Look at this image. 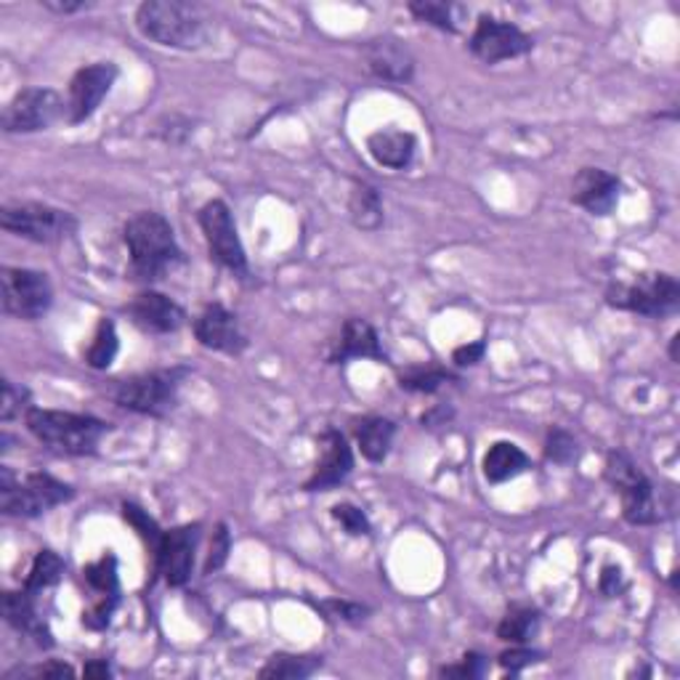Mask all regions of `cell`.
I'll list each match as a JSON object with an SVG mask.
<instances>
[{"mask_svg":"<svg viewBox=\"0 0 680 680\" xmlns=\"http://www.w3.org/2000/svg\"><path fill=\"white\" fill-rule=\"evenodd\" d=\"M136 27L146 40L178 51H195L213 38L210 11L184 0H146L136 9Z\"/></svg>","mask_w":680,"mask_h":680,"instance_id":"cell-1","label":"cell"},{"mask_svg":"<svg viewBox=\"0 0 680 680\" xmlns=\"http://www.w3.org/2000/svg\"><path fill=\"white\" fill-rule=\"evenodd\" d=\"M122 237H126L128 253H131V271L136 280L157 282L178 263H184V250L178 247L171 221L163 213L144 210V213L133 215L126 224Z\"/></svg>","mask_w":680,"mask_h":680,"instance_id":"cell-2","label":"cell"},{"mask_svg":"<svg viewBox=\"0 0 680 680\" xmlns=\"http://www.w3.org/2000/svg\"><path fill=\"white\" fill-rule=\"evenodd\" d=\"M30 434H33L46 449L57 455L91 457L96 455L102 438L113 431V425L94 415H78V412L61 410H33L24 415Z\"/></svg>","mask_w":680,"mask_h":680,"instance_id":"cell-3","label":"cell"},{"mask_svg":"<svg viewBox=\"0 0 680 680\" xmlns=\"http://www.w3.org/2000/svg\"><path fill=\"white\" fill-rule=\"evenodd\" d=\"M75 490L51 473H30L20 479L11 468H0V511L11 518H35L70 503Z\"/></svg>","mask_w":680,"mask_h":680,"instance_id":"cell-4","label":"cell"},{"mask_svg":"<svg viewBox=\"0 0 680 680\" xmlns=\"http://www.w3.org/2000/svg\"><path fill=\"white\" fill-rule=\"evenodd\" d=\"M189 375V367H171V370H154V373H141L133 378L117 380L109 388V397L117 407L128 412H139V415L163 418L176 407L178 388H181L184 378Z\"/></svg>","mask_w":680,"mask_h":680,"instance_id":"cell-5","label":"cell"},{"mask_svg":"<svg viewBox=\"0 0 680 680\" xmlns=\"http://www.w3.org/2000/svg\"><path fill=\"white\" fill-rule=\"evenodd\" d=\"M603 473L614 494H620L624 521L633 524V527H648V524L661 521L654 484L633 457L628 453H609Z\"/></svg>","mask_w":680,"mask_h":680,"instance_id":"cell-6","label":"cell"},{"mask_svg":"<svg viewBox=\"0 0 680 680\" xmlns=\"http://www.w3.org/2000/svg\"><path fill=\"white\" fill-rule=\"evenodd\" d=\"M606 303L641 317H667L680 306V284L667 271H643L633 282H617L606 290Z\"/></svg>","mask_w":680,"mask_h":680,"instance_id":"cell-7","label":"cell"},{"mask_svg":"<svg viewBox=\"0 0 680 680\" xmlns=\"http://www.w3.org/2000/svg\"><path fill=\"white\" fill-rule=\"evenodd\" d=\"M0 226L9 234L30 239V243L54 245L70 239L78 232V219L67 210L46 206V202H14L0 210Z\"/></svg>","mask_w":680,"mask_h":680,"instance_id":"cell-8","label":"cell"},{"mask_svg":"<svg viewBox=\"0 0 680 680\" xmlns=\"http://www.w3.org/2000/svg\"><path fill=\"white\" fill-rule=\"evenodd\" d=\"M0 303L9 317L35 321L46 317L54 303V288L48 274L35 269L5 266L0 271Z\"/></svg>","mask_w":680,"mask_h":680,"instance_id":"cell-9","label":"cell"},{"mask_svg":"<svg viewBox=\"0 0 680 680\" xmlns=\"http://www.w3.org/2000/svg\"><path fill=\"white\" fill-rule=\"evenodd\" d=\"M200 228L206 234L210 258L237 277L250 274L243 239L237 234L232 210L224 200H210L200 208Z\"/></svg>","mask_w":680,"mask_h":680,"instance_id":"cell-10","label":"cell"},{"mask_svg":"<svg viewBox=\"0 0 680 680\" xmlns=\"http://www.w3.org/2000/svg\"><path fill=\"white\" fill-rule=\"evenodd\" d=\"M65 113V98L54 89H24L5 104L0 122L5 133H38L48 131Z\"/></svg>","mask_w":680,"mask_h":680,"instance_id":"cell-11","label":"cell"},{"mask_svg":"<svg viewBox=\"0 0 680 680\" xmlns=\"http://www.w3.org/2000/svg\"><path fill=\"white\" fill-rule=\"evenodd\" d=\"M468 48L484 65H500V61L518 59L529 54L535 48V40L516 24L481 14L471 40H468Z\"/></svg>","mask_w":680,"mask_h":680,"instance_id":"cell-12","label":"cell"},{"mask_svg":"<svg viewBox=\"0 0 680 680\" xmlns=\"http://www.w3.org/2000/svg\"><path fill=\"white\" fill-rule=\"evenodd\" d=\"M202 524H184V527L168 529L160 540L157 553L152 555L154 574L165 579L171 587H184L191 579L195 568V553L200 546Z\"/></svg>","mask_w":680,"mask_h":680,"instance_id":"cell-13","label":"cell"},{"mask_svg":"<svg viewBox=\"0 0 680 680\" xmlns=\"http://www.w3.org/2000/svg\"><path fill=\"white\" fill-rule=\"evenodd\" d=\"M117 80V65L113 61H96V65L80 67L70 80V98H67V122L80 126L91 120L104 98L109 96Z\"/></svg>","mask_w":680,"mask_h":680,"instance_id":"cell-14","label":"cell"},{"mask_svg":"<svg viewBox=\"0 0 680 680\" xmlns=\"http://www.w3.org/2000/svg\"><path fill=\"white\" fill-rule=\"evenodd\" d=\"M319 460L314 473L308 476L303 492H330L343 484L354 471V453H351L349 442L338 429H327L319 436Z\"/></svg>","mask_w":680,"mask_h":680,"instance_id":"cell-15","label":"cell"},{"mask_svg":"<svg viewBox=\"0 0 680 680\" xmlns=\"http://www.w3.org/2000/svg\"><path fill=\"white\" fill-rule=\"evenodd\" d=\"M195 338L200 340V345L221 351V354L237 356L247 349V336L239 327L237 314H232L221 303H210L202 308L200 317L195 319Z\"/></svg>","mask_w":680,"mask_h":680,"instance_id":"cell-16","label":"cell"},{"mask_svg":"<svg viewBox=\"0 0 680 680\" xmlns=\"http://www.w3.org/2000/svg\"><path fill=\"white\" fill-rule=\"evenodd\" d=\"M126 314L139 330L152 332V336H168V332L181 330L187 321V312L157 290H144L136 295L126 306Z\"/></svg>","mask_w":680,"mask_h":680,"instance_id":"cell-17","label":"cell"},{"mask_svg":"<svg viewBox=\"0 0 680 680\" xmlns=\"http://www.w3.org/2000/svg\"><path fill=\"white\" fill-rule=\"evenodd\" d=\"M349 360H375V362H388L386 351L380 345V336L367 319L351 317L343 321L340 327L338 340H332L330 354H327V362L340 364Z\"/></svg>","mask_w":680,"mask_h":680,"instance_id":"cell-18","label":"cell"},{"mask_svg":"<svg viewBox=\"0 0 680 680\" xmlns=\"http://www.w3.org/2000/svg\"><path fill=\"white\" fill-rule=\"evenodd\" d=\"M622 184L603 168H583L572 184V200L590 215H611L620 202Z\"/></svg>","mask_w":680,"mask_h":680,"instance_id":"cell-19","label":"cell"},{"mask_svg":"<svg viewBox=\"0 0 680 680\" xmlns=\"http://www.w3.org/2000/svg\"><path fill=\"white\" fill-rule=\"evenodd\" d=\"M370 72L383 83H410L415 75V57L397 38H375L364 46Z\"/></svg>","mask_w":680,"mask_h":680,"instance_id":"cell-20","label":"cell"},{"mask_svg":"<svg viewBox=\"0 0 680 680\" xmlns=\"http://www.w3.org/2000/svg\"><path fill=\"white\" fill-rule=\"evenodd\" d=\"M3 617L11 628L33 638L40 648L54 646L51 630H48V624L43 622L38 609H35V596L24 590V587L20 593H3Z\"/></svg>","mask_w":680,"mask_h":680,"instance_id":"cell-21","label":"cell"},{"mask_svg":"<svg viewBox=\"0 0 680 680\" xmlns=\"http://www.w3.org/2000/svg\"><path fill=\"white\" fill-rule=\"evenodd\" d=\"M418 139L407 131H378L367 139V152L383 168L405 171L415 157Z\"/></svg>","mask_w":680,"mask_h":680,"instance_id":"cell-22","label":"cell"},{"mask_svg":"<svg viewBox=\"0 0 680 680\" xmlns=\"http://www.w3.org/2000/svg\"><path fill=\"white\" fill-rule=\"evenodd\" d=\"M481 468H484V479L490 481V484H505V481L527 473L531 468V460L518 444L494 442L492 447L486 449Z\"/></svg>","mask_w":680,"mask_h":680,"instance_id":"cell-23","label":"cell"},{"mask_svg":"<svg viewBox=\"0 0 680 680\" xmlns=\"http://www.w3.org/2000/svg\"><path fill=\"white\" fill-rule=\"evenodd\" d=\"M354 434H356V444H360L362 455L367 457L370 462H383L388 457V453H391L394 436H397V425H394V420H388V418L370 415V418L356 420Z\"/></svg>","mask_w":680,"mask_h":680,"instance_id":"cell-24","label":"cell"},{"mask_svg":"<svg viewBox=\"0 0 680 680\" xmlns=\"http://www.w3.org/2000/svg\"><path fill=\"white\" fill-rule=\"evenodd\" d=\"M349 215L362 232H378L383 226L380 191L367 181H354L349 195Z\"/></svg>","mask_w":680,"mask_h":680,"instance_id":"cell-25","label":"cell"},{"mask_svg":"<svg viewBox=\"0 0 680 680\" xmlns=\"http://www.w3.org/2000/svg\"><path fill=\"white\" fill-rule=\"evenodd\" d=\"M321 667V657H301V654H274L261 667L263 680H303L312 678Z\"/></svg>","mask_w":680,"mask_h":680,"instance_id":"cell-26","label":"cell"},{"mask_svg":"<svg viewBox=\"0 0 680 680\" xmlns=\"http://www.w3.org/2000/svg\"><path fill=\"white\" fill-rule=\"evenodd\" d=\"M537 624H540L537 609H531V606H511L508 614L497 624V638L521 646V643H527L535 635Z\"/></svg>","mask_w":680,"mask_h":680,"instance_id":"cell-27","label":"cell"},{"mask_svg":"<svg viewBox=\"0 0 680 680\" xmlns=\"http://www.w3.org/2000/svg\"><path fill=\"white\" fill-rule=\"evenodd\" d=\"M61 574H65V561H61V555L54 553V550H40V553L35 555L33 566H30L27 579H24V590L38 596V593L57 585Z\"/></svg>","mask_w":680,"mask_h":680,"instance_id":"cell-28","label":"cell"},{"mask_svg":"<svg viewBox=\"0 0 680 680\" xmlns=\"http://www.w3.org/2000/svg\"><path fill=\"white\" fill-rule=\"evenodd\" d=\"M117 349H120V340H117V330L113 319L98 321L94 338H91L89 349H85V364L94 370H107L115 362Z\"/></svg>","mask_w":680,"mask_h":680,"instance_id":"cell-29","label":"cell"},{"mask_svg":"<svg viewBox=\"0 0 680 680\" xmlns=\"http://www.w3.org/2000/svg\"><path fill=\"white\" fill-rule=\"evenodd\" d=\"M457 380L460 378L444 367H410L405 370V373H399V386L405 388V391L415 394H436L442 386Z\"/></svg>","mask_w":680,"mask_h":680,"instance_id":"cell-30","label":"cell"},{"mask_svg":"<svg viewBox=\"0 0 680 680\" xmlns=\"http://www.w3.org/2000/svg\"><path fill=\"white\" fill-rule=\"evenodd\" d=\"M83 579L98 598H120V583H117V559L113 553L102 555L96 564L83 568Z\"/></svg>","mask_w":680,"mask_h":680,"instance_id":"cell-31","label":"cell"},{"mask_svg":"<svg viewBox=\"0 0 680 680\" xmlns=\"http://www.w3.org/2000/svg\"><path fill=\"white\" fill-rule=\"evenodd\" d=\"M410 14L418 22L431 24V27L442 30V33L455 35L457 33V20H455V5L453 3H438V0H418L410 3Z\"/></svg>","mask_w":680,"mask_h":680,"instance_id":"cell-32","label":"cell"},{"mask_svg":"<svg viewBox=\"0 0 680 680\" xmlns=\"http://www.w3.org/2000/svg\"><path fill=\"white\" fill-rule=\"evenodd\" d=\"M122 518H126L128 524L136 529V535L141 537V542H144L146 550L154 555L160 548V540H163L165 531L157 527V521L146 513L144 508H139V505L133 503H122Z\"/></svg>","mask_w":680,"mask_h":680,"instance_id":"cell-33","label":"cell"},{"mask_svg":"<svg viewBox=\"0 0 680 680\" xmlns=\"http://www.w3.org/2000/svg\"><path fill=\"white\" fill-rule=\"evenodd\" d=\"M577 438H574L568 431L559 429V425H553V429L548 431V438H546V457L550 462H559V466H568V462L577 460Z\"/></svg>","mask_w":680,"mask_h":680,"instance_id":"cell-34","label":"cell"},{"mask_svg":"<svg viewBox=\"0 0 680 680\" xmlns=\"http://www.w3.org/2000/svg\"><path fill=\"white\" fill-rule=\"evenodd\" d=\"M33 410V397H30V388L16 386L14 380H3V405H0V420L11 423L14 418L27 415Z\"/></svg>","mask_w":680,"mask_h":680,"instance_id":"cell-35","label":"cell"},{"mask_svg":"<svg viewBox=\"0 0 680 680\" xmlns=\"http://www.w3.org/2000/svg\"><path fill=\"white\" fill-rule=\"evenodd\" d=\"M332 518H336L340 527L349 531L351 537H367L370 531H373V527H370V518L364 516V511L351 503H338L336 508H332Z\"/></svg>","mask_w":680,"mask_h":680,"instance_id":"cell-36","label":"cell"},{"mask_svg":"<svg viewBox=\"0 0 680 680\" xmlns=\"http://www.w3.org/2000/svg\"><path fill=\"white\" fill-rule=\"evenodd\" d=\"M317 606V611H325L330 620H340V622H351V624H360L367 620L370 609L362 603H354V601H338V598H330V601H319L314 603Z\"/></svg>","mask_w":680,"mask_h":680,"instance_id":"cell-37","label":"cell"},{"mask_svg":"<svg viewBox=\"0 0 680 680\" xmlns=\"http://www.w3.org/2000/svg\"><path fill=\"white\" fill-rule=\"evenodd\" d=\"M228 550H232V537H228L226 524H219V527L213 529V542H210V553L206 559V566H202V574L219 572V568L226 564Z\"/></svg>","mask_w":680,"mask_h":680,"instance_id":"cell-38","label":"cell"},{"mask_svg":"<svg viewBox=\"0 0 680 680\" xmlns=\"http://www.w3.org/2000/svg\"><path fill=\"white\" fill-rule=\"evenodd\" d=\"M484 672H486V657H481L479 652H468L466 657L457 661V665L442 667V670H438V676L473 680V678H481V676H484Z\"/></svg>","mask_w":680,"mask_h":680,"instance_id":"cell-39","label":"cell"},{"mask_svg":"<svg viewBox=\"0 0 680 680\" xmlns=\"http://www.w3.org/2000/svg\"><path fill=\"white\" fill-rule=\"evenodd\" d=\"M11 678H75V670L67 661H46V665L30 667V670H14L5 676V680Z\"/></svg>","mask_w":680,"mask_h":680,"instance_id":"cell-40","label":"cell"},{"mask_svg":"<svg viewBox=\"0 0 680 680\" xmlns=\"http://www.w3.org/2000/svg\"><path fill=\"white\" fill-rule=\"evenodd\" d=\"M535 661H542V654L540 652H531V648L524 646V643H521V646L511 648V652L500 654V665H503L505 670H511V672L524 670V667L535 665Z\"/></svg>","mask_w":680,"mask_h":680,"instance_id":"cell-41","label":"cell"},{"mask_svg":"<svg viewBox=\"0 0 680 680\" xmlns=\"http://www.w3.org/2000/svg\"><path fill=\"white\" fill-rule=\"evenodd\" d=\"M486 354V340H476V343H466V345H457L453 351V362L457 367H473L484 360Z\"/></svg>","mask_w":680,"mask_h":680,"instance_id":"cell-42","label":"cell"},{"mask_svg":"<svg viewBox=\"0 0 680 680\" xmlns=\"http://www.w3.org/2000/svg\"><path fill=\"white\" fill-rule=\"evenodd\" d=\"M622 590H624V577H622L620 566H606L603 574H601V593L603 596L614 598V596H620Z\"/></svg>","mask_w":680,"mask_h":680,"instance_id":"cell-43","label":"cell"},{"mask_svg":"<svg viewBox=\"0 0 680 680\" xmlns=\"http://www.w3.org/2000/svg\"><path fill=\"white\" fill-rule=\"evenodd\" d=\"M43 9L67 16V14H78V11H89L91 3H85V0H43Z\"/></svg>","mask_w":680,"mask_h":680,"instance_id":"cell-44","label":"cell"},{"mask_svg":"<svg viewBox=\"0 0 680 680\" xmlns=\"http://www.w3.org/2000/svg\"><path fill=\"white\" fill-rule=\"evenodd\" d=\"M83 676L94 678V680H104V678L113 676V667H109L104 659H94V661H89V665H85Z\"/></svg>","mask_w":680,"mask_h":680,"instance_id":"cell-45","label":"cell"},{"mask_svg":"<svg viewBox=\"0 0 680 680\" xmlns=\"http://www.w3.org/2000/svg\"><path fill=\"white\" fill-rule=\"evenodd\" d=\"M453 418V410H449V407H436V410H431V412H425L423 415V425H429V429H434V425H444V420H449Z\"/></svg>","mask_w":680,"mask_h":680,"instance_id":"cell-46","label":"cell"},{"mask_svg":"<svg viewBox=\"0 0 680 680\" xmlns=\"http://www.w3.org/2000/svg\"><path fill=\"white\" fill-rule=\"evenodd\" d=\"M678 340H680V336H672V343H670V356H672V362H678Z\"/></svg>","mask_w":680,"mask_h":680,"instance_id":"cell-47","label":"cell"}]
</instances>
